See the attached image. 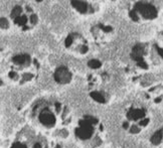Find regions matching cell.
Returning a JSON list of instances; mask_svg holds the SVG:
<instances>
[{
  "mask_svg": "<svg viewBox=\"0 0 163 148\" xmlns=\"http://www.w3.org/2000/svg\"><path fill=\"white\" fill-rule=\"evenodd\" d=\"M135 10H137L146 19H154L157 16L156 8L152 4L145 3V2H138V3H136Z\"/></svg>",
  "mask_w": 163,
  "mask_h": 148,
  "instance_id": "1",
  "label": "cell"
},
{
  "mask_svg": "<svg viewBox=\"0 0 163 148\" xmlns=\"http://www.w3.org/2000/svg\"><path fill=\"white\" fill-rule=\"evenodd\" d=\"M79 124H80V127L76 129V135L82 140L90 139L94 133L93 125L89 123L88 121H86L85 119L81 120V121L79 122Z\"/></svg>",
  "mask_w": 163,
  "mask_h": 148,
  "instance_id": "2",
  "label": "cell"
},
{
  "mask_svg": "<svg viewBox=\"0 0 163 148\" xmlns=\"http://www.w3.org/2000/svg\"><path fill=\"white\" fill-rule=\"evenodd\" d=\"M72 75L65 67L58 68L55 73V80L58 84H68L71 82Z\"/></svg>",
  "mask_w": 163,
  "mask_h": 148,
  "instance_id": "3",
  "label": "cell"
},
{
  "mask_svg": "<svg viewBox=\"0 0 163 148\" xmlns=\"http://www.w3.org/2000/svg\"><path fill=\"white\" fill-rule=\"evenodd\" d=\"M39 121L40 123L43 124L44 126L47 127H52L53 126V124L55 123V117L52 112H50L48 109H44L40 112L39 114Z\"/></svg>",
  "mask_w": 163,
  "mask_h": 148,
  "instance_id": "4",
  "label": "cell"
},
{
  "mask_svg": "<svg viewBox=\"0 0 163 148\" xmlns=\"http://www.w3.org/2000/svg\"><path fill=\"white\" fill-rule=\"evenodd\" d=\"M145 111L143 109H132V110H130L128 112V114H127V117H128L129 120H134V121H137V120L141 119L143 120L145 119L146 117H145Z\"/></svg>",
  "mask_w": 163,
  "mask_h": 148,
  "instance_id": "5",
  "label": "cell"
},
{
  "mask_svg": "<svg viewBox=\"0 0 163 148\" xmlns=\"http://www.w3.org/2000/svg\"><path fill=\"white\" fill-rule=\"evenodd\" d=\"M143 53H144V47L142 44H137L133 47L131 57L133 60L137 61L138 63L144 62L143 61Z\"/></svg>",
  "mask_w": 163,
  "mask_h": 148,
  "instance_id": "6",
  "label": "cell"
},
{
  "mask_svg": "<svg viewBox=\"0 0 163 148\" xmlns=\"http://www.w3.org/2000/svg\"><path fill=\"white\" fill-rule=\"evenodd\" d=\"M72 5L73 7H75L76 9L78 10V11H80L81 13H86L87 12V7H88V5H87L86 2H83V1H72L71 2Z\"/></svg>",
  "mask_w": 163,
  "mask_h": 148,
  "instance_id": "7",
  "label": "cell"
},
{
  "mask_svg": "<svg viewBox=\"0 0 163 148\" xmlns=\"http://www.w3.org/2000/svg\"><path fill=\"white\" fill-rule=\"evenodd\" d=\"M162 140H163V129L155 132L153 136L151 137V143L154 145H158L161 143Z\"/></svg>",
  "mask_w": 163,
  "mask_h": 148,
  "instance_id": "8",
  "label": "cell"
},
{
  "mask_svg": "<svg viewBox=\"0 0 163 148\" xmlns=\"http://www.w3.org/2000/svg\"><path fill=\"white\" fill-rule=\"evenodd\" d=\"M28 60H29V57L27 55H19L12 58V62L16 63V65H23V63Z\"/></svg>",
  "mask_w": 163,
  "mask_h": 148,
  "instance_id": "9",
  "label": "cell"
},
{
  "mask_svg": "<svg viewBox=\"0 0 163 148\" xmlns=\"http://www.w3.org/2000/svg\"><path fill=\"white\" fill-rule=\"evenodd\" d=\"M91 97L95 101L99 102V103H105V99H104L103 95H102L101 93H99V92H92Z\"/></svg>",
  "mask_w": 163,
  "mask_h": 148,
  "instance_id": "10",
  "label": "cell"
},
{
  "mask_svg": "<svg viewBox=\"0 0 163 148\" xmlns=\"http://www.w3.org/2000/svg\"><path fill=\"white\" fill-rule=\"evenodd\" d=\"M22 9H21V6H19V5H17V6H15L13 9H12L11 11V17L14 19H16L17 17L20 16V13H21Z\"/></svg>",
  "mask_w": 163,
  "mask_h": 148,
  "instance_id": "11",
  "label": "cell"
},
{
  "mask_svg": "<svg viewBox=\"0 0 163 148\" xmlns=\"http://www.w3.org/2000/svg\"><path fill=\"white\" fill-rule=\"evenodd\" d=\"M89 67L92 68V69H99L101 67V62H99L98 60H91L90 62L88 63Z\"/></svg>",
  "mask_w": 163,
  "mask_h": 148,
  "instance_id": "12",
  "label": "cell"
},
{
  "mask_svg": "<svg viewBox=\"0 0 163 148\" xmlns=\"http://www.w3.org/2000/svg\"><path fill=\"white\" fill-rule=\"evenodd\" d=\"M26 20L27 18L25 16H19V17H17L16 19H15V23H17V24H19V25H25V23H26Z\"/></svg>",
  "mask_w": 163,
  "mask_h": 148,
  "instance_id": "13",
  "label": "cell"
},
{
  "mask_svg": "<svg viewBox=\"0 0 163 148\" xmlns=\"http://www.w3.org/2000/svg\"><path fill=\"white\" fill-rule=\"evenodd\" d=\"M84 119H85L86 121H88L89 123L92 124V125H94V124L98 123V120H97L96 118H94V117H92V116H86Z\"/></svg>",
  "mask_w": 163,
  "mask_h": 148,
  "instance_id": "14",
  "label": "cell"
},
{
  "mask_svg": "<svg viewBox=\"0 0 163 148\" xmlns=\"http://www.w3.org/2000/svg\"><path fill=\"white\" fill-rule=\"evenodd\" d=\"M140 131H141V128H140L139 126H136V125H133V126L131 127V129H130V132H131V133H134V134L139 133Z\"/></svg>",
  "mask_w": 163,
  "mask_h": 148,
  "instance_id": "15",
  "label": "cell"
},
{
  "mask_svg": "<svg viewBox=\"0 0 163 148\" xmlns=\"http://www.w3.org/2000/svg\"><path fill=\"white\" fill-rule=\"evenodd\" d=\"M129 14H130V17H131V18L133 19L134 21H138V20H139V17L137 16V13L134 11V10H132V11H130V13H129Z\"/></svg>",
  "mask_w": 163,
  "mask_h": 148,
  "instance_id": "16",
  "label": "cell"
},
{
  "mask_svg": "<svg viewBox=\"0 0 163 148\" xmlns=\"http://www.w3.org/2000/svg\"><path fill=\"white\" fill-rule=\"evenodd\" d=\"M11 148H27V147L25 146L24 144H21V143H19V142H16V143H14L13 145H12Z\"/></svg>",
  "mask_w": 163,
  "mask_h": 148,
  "instance_id": "17",
  "label": "cell"
},
{
  "mask_svg": "<svg viewBox=\"0 0 163 148\" xmlns=\"http://www.w3.org/2000/svg\"><path fill=\"white\" fill-rule=\"evenodd\" d=\"M1 27L2 28H7L8 27V22L5 18H1Z\"/></svg>",
  "mask_w": 163,
  "mask_h": 148,
  "instance_id": "18",
  "label": "cell"
},
{
  "mask_svg": "<svg viewBox=\"0 0 163 148\" xmlns=\"http://www.w3.org/2000/svg\"><path fill=\"white\" fill-rule=\"evenodd\" d=\"M72 42H73V37L70 35V36H68V37H67V39H65V47H68L71 44H72Z\"/></svg>",
  "mask_w": 163,
  "mask_h": 148,
  "instance_id": "19",
  "label": "cell"
},
{
  "mask_svg": "<svg viewBox=\"0 0 163 148\" xmlns=\"http://www.w3.org/2000/svg\"><path fill=\"white\" fill-rule=\"evenodd\" d=\"M138 66H139V67L145 69V70H146V69L148 68V66H147L146 63H145V62H140V63H138Z\"/></svg>",
  "mask_w": 163,
  "mask_h": 148,
  "instance_id": "20",
  "label": "cell"
},
{
  "mask_svg": "<svg viewBox=\"0 0 163 148\" xmlns=\"http://www.w3.org/2000/svg\"><path fill=\"white\" fill-rule=\"evenodd\" d=\"M30 19H31L32 23H36V21H37V16H36L35 14H32L31 17H30Z\"/></svg>",
  "mask_w": 163,
  "mask_h": 148,
  "instance_id": "21",
  "label": "cell"
},
{
  "mask_svg": "<svg viewBox=\"0 0 163 148\" xmlns=\"http://www.w3.org/2000/svg\"><path fill=\"white\" fill-rule=\"evenodd\" d=\"M156 50H157V52H158V53H159L160 57H161V58H163V50H162V48H160V47H156Z\"/></svg>",
  "mask_w": 163,
  "mask_h": 148,
  "instance_id": "22",
  "label": "cell"
},
{
  "mask_svg": "<svg viewBox=\"0 0 163 148\" xmlns=\"http://www.w3.org/2000/svg\"><path fill=\"white\" fill-rule=\"evenodd\" d=\"M100 26L102 27V28H104L105 31H110V30L112 29L110 26H104V25H100Z\"/></svg>",
  "mask_w": 163,
  "mask_h": 148,
  "instance_id": "23",
  "label": "cell"
},
{
  "mask_svg": "<svg viewBox=\"0 0 163 148\" xmlns=\"http://www.w3.org/2000/svg\"><path fill=\"white\" fill-rule=\"evenodd\" d=\"M87 50H88V48H87V47H82V50H81V52L82 53H85Z\"/></svg>",
  "mask_w": 163,
  "mask_h": 148,
  "instance_id": "24",
  "label": "cell"
},
{
  "mask_svg": "<svg viewBox=\"0 0 163 148\" xmlns=\"http://www.w3.org/2000/svg\"><path fill=\"white\" fill-rule=\"evenodd\" d=\"M33 148H41V144H40V143H35L33 145Z\"/></svg>",
  "mask_w": 163,
  "mask_h": 148,
  "instance_id": "25",
  "label": "cell"
},
{
  "mask_svg": "<svg viewBox=\"0 0 163 148\" xmlns=\"http://www.w3.org/2000/svg\"><path fill=\"white\" fill-rule=\"evenodd\" d=\"M55 107H57V111H60V103L55 104Z\"/></svg>",
  "mask_w": 163,
  "mask_h": 148,
  "instance_id": "26",
  "label": "cell"
},
{
  "mask_svg": "<svg viewBox=\"0 0 163 148\" xmlns=\"http://www.w3.org/2000/svg\"><path fill=\"white\" fill-rule=\"evenodd\" d=\"M55 148H62V147H60V145H57V147H55Z\"/></svg>",
  "mask_w": 163,
  "mask_h": 148,
  "instance_id": "27",
  "label": "cell"
}]
</instances>
